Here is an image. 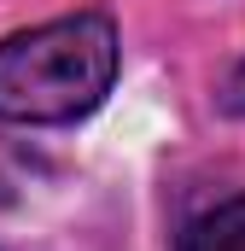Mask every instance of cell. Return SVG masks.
<instances>
[{"instance_id":"obj_1","label":"cell","mask_w":245,"mask_h":251,"mask_svg":"<svg viewBox=\"0 0 245 251\" xmlns=\"http://www.w3.org/2000/svg\"><path fill=\"white\" fill-rule=\"evenodd\" d=\"M122 70V41L105 12H70L0 41V123L64 128L105 105Z\"/></svg>"},{"instance_id":"obj_2","label":"cell","mask_w":245,"mask_h":251,"mask_svg":"<svg viewBox=\"0 0 245 251\" xmlns=\"http://www.w3.org/2000/svg\"><path fill=\"white\" fill-rule=\"evenodd\" d=\"M175 251H245V193L216 199L210 210L187 216V228L175 234Z\"/></svg>"},{"instance_id":"obj_3","label":"cell","mask_w":245,"mask_h":251,"mask_svg":"<svg viewBox=\"0 0 245 251\" xmlns=\"http://www.w3.org/2000/svg\"><path fill=\"white\" fill-rule=\"evenodd\" d=\"M216 105H222V117H245V59L228 70V82L216 88Z\"/></svg>"}]
</instances>
